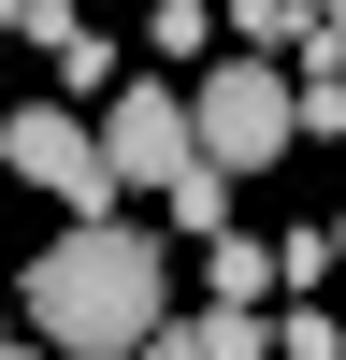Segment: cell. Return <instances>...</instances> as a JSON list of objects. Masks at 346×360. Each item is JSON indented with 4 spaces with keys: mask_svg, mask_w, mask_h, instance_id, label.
<instances>
[{
    "mask_svg": "<svg viewBox=\"0 0 346 360\" xmlns=\"http://www.w3.org/2000/svg\"><path fill=\"white\" fill-rule=\"evenodd\" d=\"M173 346H188V360H274V332H260V317H231V303L173 317Z\"/></svg>",
    "mask_w": 346,
    "mask_h": 360,
    "instance_id": "9c48e42d",
    "label": "cell"
},
{
    "mask_svg": "<svg viewBox=\"0 0 346 360\" xmlns=\"http://www.w3.org/2000/svg\"><path fill=\"white\" fill-rule=\"evenodd\" d=\"M260 332H274V360H346V317L317 303H260Z\"/></svg>",
    "mask_w": 346,
    "mask_h": 360,
    "instance_id": "30bf717a",
    "label": "cell"
},
{
    "mask_svg": "<svg viewBox=\"0 0 346 360\" xmlns=\"http://www.w3.org/2000/svg\"><path fill=\"white\" fill-rule=\"evenodd\" d=\"M303 44H346V0H303Z\"/></svg>",
    "mask_w": 346,
    "mask_h": 360,
    "instance_id": "7c38bea8",
    "label": "cell"
},
{
    "mask_svg": "<svg viewBox=\"0 0 346 360\" xmlns=\"http://www.w3.org/2000/svg\"><path fill=\"white\" fill-rule=\"evenodd\" d=\"M188 159H202V144H188V101H173L159 72L101 101V173H115V202H159V188H173Z\"/></svg>",
    "mask_w": 346,
    "mask_h": 360,
    "instance_id": "277c9868",
    "label": "cell"
},
{
    "mask_svg": "<svg viewBox=\"0 0 346 360\" xmlns=\"http://www.w3.org/2000/svg\"><path fill=\"white\" fill-rule=\"evenodd\" d=\"M72 15H86V0H72Z\"/></svg>",
    "mask_w": 346,
    "mask_h": 360,
    "instance_id": "ac0fdd59",
    "label": "cell"
},
{
    "mask_svg": "<svg viewBox=\"0 0 346 360\" xmlns=\"http://www.w3.org/2000/svg\"><path fill=\"white\" fill-rule=\"evenodd\" d=\"M317 274H332V231H288V245H274V288H288V303H303Z\"/></svg>",
    "mask_w": 346,
    "mask_h": 360,
    "instance_id": "8fae6325",
    "label": "cell"
},
{
    "mask_svg": "<svg viewBox=\"0 0 346 360\" xmlns=\"http://www.w3.org/2000/svg\"><path fill=\"white\" fill-rule=\"evenodd\" d=\"M0 346H15V303H0Z\"/></svg>",
    "mask_w": 346,
    "mask_h": 360,
    "instance_id": "2e32d148",
    "label": "cell"
},
{
    "mask_svg": "<svg viewBox=\"0 0 346 360\" xmlns=\"http://www.w3.org/2000/svg\"><path fill=\"white\" fill-rule=\"evenodd\" d=\"M202 288H217L231 317H260L274 303V245H260V231H217V245H202Z\"/></svg>",
    "mask_w": 346,
    "mask_h": 360,
    "instance_id": "8992f818",
    "label": "cell"
},
{
    "mask_svg": "<svg viewBox=\"0 0 346 360\" xmlns=\"http://www.w3.org/2000/svg\"><path fill=\"white\" fill-rule=\"evenodd\" d=\"M0 58H15V44H0Z\"/></svg>",
    "mask_w": 346,
    "mask_h": 360,
    "instance_id": "e0dca14e",
    "label": "cell"
},
{
    "mask_svg": "<svg viewBox=\"0 0 346 360\" xmlns=\"http://www.w3.org/2000/svg\"><path fill=\"white\" fill-rule=\"evenodd\" d=\"M144 360H188V346H173V332H159V346H144Z\"/></svg>",
    "mask_w": 346,
    "mask_h": 360,
    "instance_id": "9a60e30c",
    "label": "cell"
},
{
    "mask_svg": "<svg viewBox=\"0 0 346 360\" xmlns=\"http://www.w3.org/2000/svg\"><path fill=\"white\" fill-rule=\"evenodd\" d=\"M332 274H346V217H332Z\"/></svg>",
    "mask_w": 346,
    "mask_h": 360,
    "instance_id": "5bb4252c",
    "label": "cell"
},
{
    "mask_svg": "<svg viewBox=\"0 0 346 360\" xmlns=\"http://www.w3.org/2000/svg\"><path fill=\"white\" fill-rule=\"evenodd\" d=\"M188 144L245 188V173L288 159V58H217V72L188 86Z\"/></svg>",
    "mask_w": 346,
    "mask_h": 360,
    "instance_id": "7a4b0ae2",
    "label": "cell"
},
{
    "mask_svg": "<svg viewBox=\"0 0 346 360\" xmlns=\"http://www.w3.org/2000/svg\"><path fill=\"white\" fill-rule=\"evenodd\" d=\"M159 217L188 231V245H217V231H231V173H217V159H188V173L159 188Z\"/></svg>",
    "mask_w": 346,
    "mask_h": 360,
    "instance_id": "ba28073f",
    "label": "cell"
},
{
    "mask_svg": "<svg viewBox=\"0 0 346 360\" xmlns=\"http://www.w3.org/2000/svg\"><path fill=\"white\" fill-rule=\"evenodd\" d=\"M0 173H15V188H44L58 231H72V217H115L101 115H72V101H15V115H0Z\"/></svg>",
    "mask_w": 346,
    "mask_h": 360,
    "instance_id": "3957f363",
    "label": "cell"
},
{
    "mask_svg": "<svg viewBox=\"0 0 346 360\" xmlns=\"http://www.w3.org/2000/svg\"><path fill=\"white\" fill-rule=\"evenodd\" d=\"M144 44H159V86H173V72H217V0H159Z\"/></svg>",
    "mask_w": 346,
    "mask_h": 360,
    "instance_id": "52a82bcc",
    "label": "cell"
},
{
    "mask_svg": "<svg viewBox=\"0 0 346 360\" xmlns=\"http://www.w3.org/2000/svg\"><path fill=\"white\" fill-rule=\"evenodd\" d=\"M0 360H44V346H29V332H15V346H0Z\"/></svg>",
    "mask_w": 346,
    "mask_h": 360,
    "instance_id": "4fadbf2b",
    "label": "cell"
},
{
    "mask_svg": "<svg viewBox=\"0 0 346 360\" xmlns=\"http://www.w3.org/2000/svg\"><path fill=\"white\" fill-rule=\"evenodd\" d=\"M288 144H346V44H303V86H288Z\"/></svg>",
    "mask_w": 346,
    "mask_h": 360,
    "instance_id": "5b68a950",
    "label": "cell"
},
{
    "mask_svg": "<svg viewBox=\"0 0 346 360\" xmlns=\"http://www.w3.org/2000/svg\"><path fill=\"white\" fill-rule=\"evenodd\" d=\"M15 332L44 346V360H144V346L173 332V259H159V231H130V217H72L44 259H29Z\"/></svg>",
    "mask_w": 346,
    "mask_h": 360,
    "instance_id": "6da1fadb",
    "label": "cell"
}]
</instances>
